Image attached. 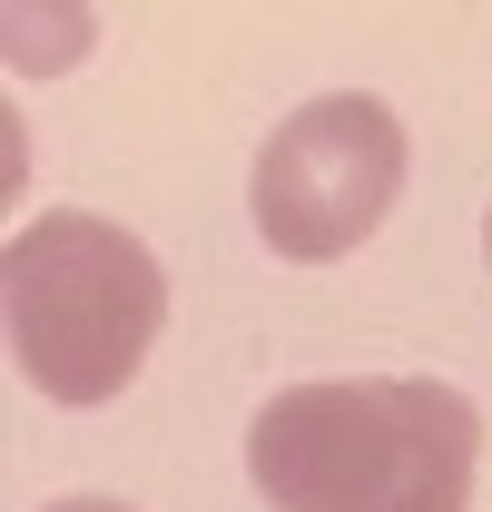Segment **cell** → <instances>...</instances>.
<instances>
[{
  "instance_id": "6da1fadb",
  "label": "cell",
  "mask_w": 492,
  "mask_h": 512,
  "mask_svg": "<svg viewBox=\"0 0 492 512\" xmlns=\"http://www.w3.org/2000/svg\"><path fill=\"white\" fill-rule=\"evenodd\" d=\"M483 473V414L433 375L286 384L246 424V483L276 512H463Z\"/></svg>"
},
{
  "instance_id": "7a4b0ae2",
  "label": "cell",
  "mask_w": 492,
  "mask_h": 512,
  "mask_svg": "<svg viewBox=\"0 0 492 512\" xmlns=\"http://www.w3.org/2000/svg\"><path fill=\"white\" fill-rule=\"evenodd\" d=\"M0 316L10 355L50 404H109L138 384L158 325H168V276L119 217L89 207H40L0 247Z\"/></svg>"
},
{
  "instance_id": "3957f363",
  "label": "cell",
  "mask_w": 492,
  "mask_h": 512,
  "mask_svg": "<svg viewBox=\"0 0 492 512\" xmlns=\"http://www.w3.org/2000/svg\"><path fill=\"white\" fill-rule=\"evenodd\" d=\"M404 197V119L374 99V89H325L296 119H276V138L256 148V237L296 266H335L355 256L394 217Z\"/></svg>"
},
{
  "instance_id": "277c9868",
  "label": "cell",
  "mask_w": 492,
  "mask_h": 512,
  "mask_svg": "<svg viewBox=\"0 0 492 512\" xmlns=\"http://www.w3.org/2000/svg\"><path fill=\"white\" fill-rule=\"evenodd\" d=\"M40 512H138V503H119V493H60V503H40Z\"/></svg>"
},
{
  "instance_id": "5b68a950",
  "label": "cell",
  "mask_w": 492,
  "mask_h": 512,
  "mask_svg": "<svg viewBox=\"0 0 492 512\" xmlns=\"http://www.w3.org/2000/svg\"><path fill=\"white\" fill-rule=\"evenodd\" d=\"M483 256H492V217H483Z\"/></svg>"
}]
</instances>
